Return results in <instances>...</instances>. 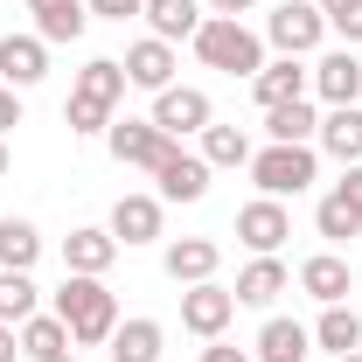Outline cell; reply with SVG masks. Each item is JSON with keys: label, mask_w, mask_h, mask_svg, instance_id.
<instances>
[{"label": "cell", "mask_w": 362, "mask_h": 362, "mask_svg": "<svg viewBox=\"0 0 362 362\" xmlns=\"http://www.w3.org/2000/svg\"><path fill=\"white\" fill-rule=\"evenodd\" d=\"M56 320L70 327V341H112V327H119V300H112V286L105 279H90V272H70L63 279V293H56Z\"/></svg>", "instance_id": "6da1fadb"}, {"label": "cell", "mask_w": 362, "mask_h": 362, "mask_svg": "<svg viewBox=\"0 0 362 362\" xmlns=\"http://www.w3.org/2000/svg\"><path fill=\"white\" fill-rule=\"evenodd\" d=\"M195 56H202L209 70H223V77H258V70H265V42H258L244 21H230V14H209V21L195 28Z\"/></svg>", "instance_id": "7a4b0ae2"}, {"label": "cell", "mask_w": 362, "mask_h": 362, "mask_svg": "<svg viewBox=\"0 0 362 362\" xmlns=\"http://www.w3.org/2000/svg\"><path fill=\"white\" fill-rule=\"evenodd\" d=\"M314 175H320V160H314V146H279L272 139L265 153H251V181L265 188V195H300V188H314Z\"/></svg>", "instance_id": "3957f363"}, {"label": "cell", "mask_w": 362, "mask_h": 362, "mask_svg": "<svg viewBox=\"0 0 362 362\" xmlns=\"http://www.w3.org/2000/svg\"><path fill=\"white\" fill-rule=\"evenodd\" d=\"M105 146H112L119 168H160V160L175 153V139L160 133L153 119H112V126H105Z\"/></svg>", "instance_id": "277c9868"}, {"label": "cell", "mask_w": 362, "mask_h": 362, "mask_svg": "<svg viewBox=\"0 0 362 362\" xmlns=\"http://www.w3.org/2000/svg\"><path fill=\"white\" fill-rule=\"evenodd\" d=\"M230 320H237V293H230V286L202 279V286H188V293H181V327H188V334H202V341H223Z\"/></svg>", "instance_id": "5b68a950"}, {"label": "cell", "mask_w": 362, "mask_h": 362, "mask_svg": "<svg viewBox=\"0 0 362 362\" xmlns=\"http://www.w3.org/2000/svg\"><path fill=\"white\" fill-rule=\"evenodd\" d=\"M265 35L279 56H307V49H320V35H327V14H320L314 0H286V7H272Z\"/></svg>", "instance_id": "8992f818"}, {"label": "cell", "mask_w": 362, "mask_h": 362, "mask_svg": "<svg viewBox=\"0 0 362 362\" xmlns=\"http://www.w3.org/2000/svg\"><path fill=\"white\" fill-rule=\"evenodd\" d=\"M216 112H209V98L195 84H168V90H153V126L168 139H188V133H202Z\"/></svg>", "instance_id": "52a82bcc"}, {"label": "cell", "mask_w": 362, "mask_h": 362, "mask_svg": "<svg viewBox=\"0 0 362 362\" xmlns=\"http://www.w3.org/2000/svg\"><path fill=\"white\" fill-rule=\"evenodd\" d=\"M286 237H293V216H286V202H279V195H258V202H244V209H237V244H251L258 258H272Z\"/></svg>", "instance_id": "ba28073f"}, {"label": "cell", "mask_w": 362, "mask_h": 362, "mask_svg": "<svg viewBox=\"0 0 362 362\" xmlns=\"http://www.w3.org/2000/svg\"><path fill=\"white\" fill-rule=\"evenodd\" d=\"M42 77H49V42L42 35H7L0 42V84L28 90V84H42Z\"/></svg>", "instance_id": "9c48e42d"}, {"label": "cell", "mask_w": 362, "mask_h": 362, "mask_svg": "<svg viewBox=\"0 0 362 362\" xmlns=\"http://www.w3.org/2000/svg\"><path fill=\"white\" fill-rule=\"evenodd\" d=\"M153 175H160V202H202V195H209V160H202V153H181L175 146Z\"/></svg>", "instance_id": "30bf717a"}, {"label": "cell", "mask_w": 362, "mask_h": 362, "mask_svg": "<svg viewBox=\"0 0 362 362\" xmlns=\"http://www.w3.org/2000/svg\"><path fill=\"white\" fill-rule=\"evenodd\" d=\"M307 84H314V70H300V56H279V63H265L258 77H251V98L258 105H293V98H307Z\"/></svg>", "instance_id": "8fae6325"}, {"label": "cell", "mask_w": 362, "mask_h": 362, "mask_svg": "<svg viewBox=\"0 0 362 362\" xmlns=\"http://www.w3.org/2000/svg\"><path fill=\"white\" fill-rule=\"evenodd\" d=\"M314 90L327 98V105H356L362 98V63H356V49H327L314 63Z\"/></svg>", "instance_id": "7c38bea8"}, {"label": "cell", "mask_w": 362, "mask_h": 362, "mask_svg": "<svg viewBox=\"0 0 362 362\" xmlns=\"http://www.w3.org/2000/svg\"><path fill=\"white\" fill-rule=\"evenodd\" d=\"M126 84H139V90H168V84H175V42H160V35L133 42V49H126Z\"/></svg>", "instance_id": "4fadbf2b"}, {"label": "cell", "mask_w": 362, "mask_h": 362, "mask_svg": "<svg viewBox=\"0 0 362 362\" xmlns=\"http://www.w3.org/2000/svg\"><path fill=\"white\" fill-rule=\"evenodd\" d=\"M119 258V237L112 230H70L63 237V272H90V279H105Z\"/></svg>", "instance_id": "5bb4252c"}, {"label": "cell", "mask_w": 362, "mask_h": 362, "mask_svg": "<svg viewBox=\"0 0 362 362\" xmlns=\"http://www.w3.org/2000/svg\"><path fill=\"white\" fill-rule=\"evenodd\" d=\"M112 237L119 244H153L160 237V195H119L112 202Z\"/></svg>", "instance_id": "9a60e30c"}, {"label": "cell", "mask_w": 362, "mask_h": 362, "mask_svg": "<svg viewBox=\"0 0 362 362\" xmlns=\"http://www.w3.org/2000/svg\"><path fill=\"white\" fill-rule=\"evenodd\" d=\"M216 258H223V251H216L209 237H175L160 265H168V279H175V286H202V279H216Z\"/></svg>", "instance_id": "2e32d148"}, {"label": "cell", "mask_w": 362, "mask_h": 362, "mask_svg": "<svg viewBox=\"0 0 362 362\" xmlns=\"http://www.w3.org/2000/svg\"><path fill=\"white\" fill-rule=\"evenodd\" d=\"M314 139L341 160V168H356L362 160V105H327V119H320Z\"/></svg>", "instance_id": "e0dca14e"}, {"label": "cell", "mask_w": 362, "mask_h": 362, "mask_svg": "<svg viewBox=\"0 0 362 362\" xmlns=\"http://www.w3.org/2000/svg\"><path fill=\"white\" fill-rule=\"evenodd\" d=\"M286 286H293V272L279 265V251L272 258H251V265L237 272V307H272Z\"/></svg>", "instance_id": "ac0fdd59"}, {"label": "cell", "mask_w": 362, "mask_h": 362, "mask_svg": "<svg viewBox=\"0 0 362 362\" xmlns=\"http://www.w3.org/2000/svg\"><path fill=\"white\" fill-rule=\"evenodd\" d=\"M300 293H314L320 307H341V300H349V258H334V251H314V258L300 265Z\"/></svg>", "instance_id": "d6986e66"}, {"label": "cell", "mask_w": 362, "mask_h": 362, "mask_svg": "<svg viewBox=\"0 0 362 362\" xmlns=\"http://www.w3.org/2000/svg\"><path fill=\"white\" fill-rule=\"evenodd\" d=\"M28 14H35V35L42 42H77L84 21H90L84 0H28Z\"/></svg>", "instance_id": "ffe728a7"}, {"label": "cell", "mask_w": 362, "mask_h": 362, "mask_svg": "<svg viewBox=\"0 0 362 362\" xmlns=\"http://www.w3.org/2000/svg\"><path fill=\"white\" fill-rule=\"evenodd\" d=\"M202 21H209V14H202L195 0H146V28H153L160 42H181V35L195 42V28H202Z\"/></svg>", "instance_id": "44dd1931"}, {"label": "cell", "mask_w": 362, "mask_h": 362, "mask_svg": "<svg viewBox=\"0 0 362 362\" xmlns=\"http://www.w3.org/2000/svg\"><path fill=\"white\" fill-rule=\"evenodd\" d=\"M160 320H126V327H112V362H160Z\"/></svg>", "instance_id": "7402d4cb"}, {"label": "cell", "mask_w": 362, "mask_h": 362, "mask_svg": "<svg viewBox=\"0 0 362 362\" xmlns=\"http://www.w3.org/2000/svg\"><path fill=\"white\" fill-rule=\"evenodd\" d=\"M307 341H314V334H307L300 320L272 314L265 327H258V362H307Z\"/></svg>", "instance_id": "603a6c76"}, {"label": "cell", "mask_w": 362, "mask_h": 362, "mask_svg": "<svg viewBox=\"0 0 362 362\" xmlns=\"http://www.w3.org/2000/svg\"><path fill=\"white\" fill-rule=\"evenodd\" d=\"M42 258V230L21 216H0V272H28Z\"/></svg>", "instance_id": "cb8c5ba5"}, {"label": "cell", "mask_w": 362, "mask_h": 362, "mask_svg": "<svg viewBox=\"0 0 362 362\" xmlns=\"http://www.w3.org/2000/svg\"><path fill=\"white\" fill-rule=\"evenodd\" d=\"M265 133L279 139V146H307V139L320 133V119H314L307 98H293V105H272V112H265Z\"/></svg>", "instance_id": "d4e9b609"}, {"label": "cell", "mask_w": 362, "mask_h": 362, "mask_svg": "<svg viewBox=\"0 0 362 362\" xmlns=\"http://www.w3.org/2000/svg\"><path fill=\"white\" fill-rule=\"evenodd\" d=\"M77 98L119 105V98H126V63H112V56H90L84 70H77Z\"/></svg>", "instance_id": "484cf974"}, {"label": "cell", "mask_w": 362, "mask_h": 362, "mask_svg": "<svg viewBox=\"0 0 362 362\" xmlns=\"http://www.w3.org/2000/svg\"><path fill=\"white\" fill-rule=\"evenodd\" d=\"M202 160L209 168H251V139H244V126H202Z\"/></svg>", "instance_id": "4316f807"}, {"label": "cell", "mask_w": 362, "mask_h": 362, "mask_svg": "<svg viewBox=\"0 0 362 362\" xmlns=\"http://www.w3.org/2000/svg\"><path fill=\"white\" fill-rule=\"evenodd\" d=\"M314 341H320V349H334V356H356V349H362V320L349 314V300H341V307H320Z\"/></svg>", "instance_id": "83f0119b"}, {"label": "cell", "mask_w": 362, "mask_h": 362, "mask_svg": "<svg viewBox=\"0 0 362 362\" xmlns=\"http://www.w3.org/2000/svg\"><path fill=\"white\" fill-rule=\"evenodd\" d=\"M21 356H35V362L70 356V327H63L56 314H28V320H21Z\"/></svg>", "instance_id": "f1b7e54d"}, {"label": "cell", "mask_w": 362, "mask_h": 362, "mask_svg": "<svg viewBox=\"0 0 362 362\" xmlns=\"http://www.w3.org/2000/svg\"><path fill=\"white\" fill-rule=\"evenodd\" d=\"M28 314H35V279L28 272H0V320L21 327Z\"/></svg>", "instance_id": "f546056e"}, {"label": "cell", "mask_w": 362, "mask_h": 362, "mask_svg": "<svg viewBox=\"0 0 362 362\" xmlns=\"http://www.w3.org/2000/svg\"><path fill=\"white\" fill-rule=\"evenodd\" d=\"M314 223H320V237H327V244H349V237H356V230H362V216H356V209H349V202H341V195H320Z\"/></svg>", "instance_id": "4dcf8cb0"}, {"label": "cell", "mask_w": 362, "mask_h": 362, "mask_svg": "<svg viewBox=\"0 0 362 362\" xmlns=\"http://www.w3.org/2000/svg\"><path fill=\"white\" fill-rule=\"evenodd\" d=\"M63 119H70V133H105V126H112V105H98V98H77V90H70Z\"/></svg>", "instance_id": "1f68e13d"}, {"label": "cell", "mask_w": 362, "mask_h": 362, "mask_svg": "<svg viewBox=\"0 0 362 362\" xmlns=\"http://www.w3.org/2000/svg\"><path fill=\"white\" fill-rule=\"evenodd\" d=\"M90 14H105V21H133V14H146V0H84Z\"/></svg>", "instance_id": "d6a6232c"}, {"label": "cell", "mask_w": 362, "mask_h": 362, "mask_svg": "<svg viewBox=\"0 0 362 362\" xmlns=\"http://www.w3.org/2000/svg\"><path fill=\"white\" fill-rule=\"evenodd\" d=\"M327 28H334V35H341V42L356 49V42H362V0H356V7H341V14H334V21H327Z\"/></svg>", "instance_id": "836d02e7"}, {"label": "cell", "mask_w": 362, "mask_h": 362, "mask_svg": "<svg viewBox=\"0 0 362 362\" xmlns=\"http://www.w3.org/2000/svg\"><path fill=\"white\" fill-rule=\"evenodd\" d=\"M334 195H341V202H349V209L362 216V160H356V168H341V181H334Z\"/></svg>", "instance_id": "e575fe53"}, {"label": "cell", "mask_w": 362, "mask_h": 362, "mask_svg": "<svg viewBox=\"0 0 362 362\" xmlns=\"http://www.w3.org/2000/svg\"><path fill=\"white\" fill-rule=\"evenodd\" d=\"M7 126H21V90L14 84H0V133H7Z\"/></svg>", "instance_id": "d590c367"}, {"label": "cell", "mask_w": 362, "mask_h": 362, "mask_svg": "<svg viewBox=\"0 0 362 362\" xmlns=\"http://www.w3.org/2000/svg\"><path fill=\"white\" fill-rule=\"evenodd\" d=\"M202 362H258V356H244V349H230V341H209V349H202Z\"/></svg>", "instance_id": "8d00e7d4"}, {"label": "cell", "mask_w": 362, "mask_h": 362, "mask_svg": "<svg viewBox=\"0 0 362 362\" xmlns=\"http://www.w3.org/2000/svg\"><path fill=\"white\" fill-rule=\"evenodd\" d=\"M21 356V327H7V320H0V362H14Z\"/></svg>", "instance_id": "74e56055"}, {"label": "cell", "mask_w": 362, "mask_h": 362, "mask_svg": "<svg viewBox=\"0 0 362 362\" xmlns=\"http://www.w3.org/2000/svg\"><path fill=\"white\" fill-rule=\"evenodd\" d=\"M251 7H258V0H209V14H230V21H237V14H251Z\"/></svg>", "instance_id": "f35d334b"}, {"label": "cell", "mask_w": 362, "mask_h": 362, "mask_svg": "<svg viewBox=\"0 0 362 362\" xmlns=\"http://www.w3.org/2000/svg\"><path fill=\"white\" fill-rule=\"evenodd\" d=\"M320 14H327V21H334V14H341V7H356V0H314Z\"/></svg>", "instance_id": "ab89813d"}, {"label": "cell", "mask_w": 362, "mask_h": 362, "mask_svg": "<svg viewBox=\"0 0 362 362\" xmlns=\"http://www.w3.org/2000/svg\"><path fill=\"white\" fill-rule=\"evenodd\" d=\"M0 175H7V139H0Z\"/></svg>", "instance_id": "60d3db41"}, {"label": "cell", "mask_w": 362, "mask_h": 362, "mask_svg": "<svg viewBox=\"0 0 362 362\" xmlns=\"http://www.w3.org/2000/svg\"><path fill=\"white\" fill-rule=\"evenodd\" d=\"M49 362H77V349H70V356H49Z\"/></svg>", "instance_id": "b9f144b4"}, {"label": "cell", "mask_w": 362, "mask_h": 362, "mask_svg": "<svg viewBox=\"0 0 362 362\" xmlns=\"http://www.w3.org/2000/svg\"><path fill=\"white\" fill-rule=\"evenodd\" d=\"M334 362H362V349H356V356H334Z\"/></svg>", "instance_id": "7bdbcfd3"}]
</instances>
